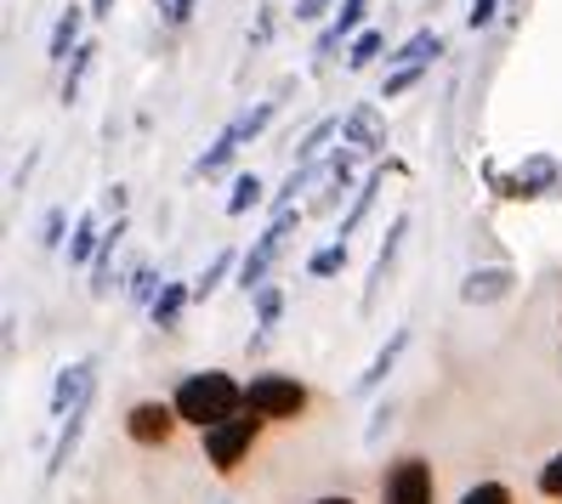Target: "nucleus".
Masks as SVG:
<instances>
[{
  "instance_id": "nucleus-1",
  "label": "nucleus",
  "mask_w": 562,
  "mask_h": 504,
  "mask_svg": "<svg viewBox=\"0 0 562 504\" xmlns=\"http://www.w3.org/2000/svg\"><path fill=\"white\" fill-rule=\"evenodd\" d=\"M171 409H177L182 425H193V431L205 436V431H216V425H227V420L245 414V386L227 375V368H200V375H188V380L177 386Z\"/></svg>"
},
{
  "instance_id": "nucleus-2",
  "label": "nucleus",
  "mask_w": 562,
  "mask_h": 504,
  "mask_svg": "<svg viewBox=\"0 0 562 504\" xmlns=\"http://www.w3.org/2000/svg\"><path fill=\"white\" fill-rule=\"evenodd\" d=\"M245 409L261 425H284V420H302L307 414V386L295 375H250L245 386Z\"/></svg>"
},
{
  "instance_id": "nucleus-3",
  "label": "nucleus",
  "mask_w": 562,
  "mask_h": 504,
  "mask_svg": "<svg viewBox=\"0 0 562 504\" xmlns=\"http://www.w3.org/2000/svg\"><path fill=\"white\" fill-rule=\"evenodd\" d=\"M256 436H261V420L245 409L239 420H227V425H216V431H205V459L222 470V477H234V470L250 459V448H256Z\"/></svg>"
},
{
  "instance_id": "nucleus-4",
  "label": "nucleus",
  "mask_w": 562,
  "mask_h": 504,
  "mask_svg": "<svg viewBox=\"0 0 562 504\" xmlns=\"http://www.w3.org/2000/svg\"><path fill=\"white\" fill-rule=\"evenodd\" d=\"M381 504H438V477L426 459H398L381 482Z\"/></svg>"
},
{
  "instance_id": "nucleus-5",
  "label": "nucleus",
  "mask_w": 562,
  "mask_h": 504,
  "mask_svg": "<svg viewBox=\"0 0 562 504\" xmlns=\"http://www.w3.org/2000/svg\"><path fill=\"white\" fill-rule=\"evenodd\" d=\"M295 221H302V216H295V210H284V216H273V227L268 232H261V239L250 244V255L239 261V289H261V278H268V266L279 261V250H284V239H290V227Z\"/></svg>"
},
{
  "instance_id": "nucleus-6",
  "label": "nucleus",
  "mask_w": 562,
  "mask_h": 504,
  "mask_svg": "<svg viewBox=\"0 0 562 504\" xmlns=\"http://www.w3.org/2000/svg\"><path fill=\"white\" fill-rule=\"evenodd\" d=\"M488 176H494V187H501L506 198H546V193L562 187V164H557L551 153H535V159L522 164V171H512V176L488 171Z\"/></svg>"
},
{
  "instance_id": "nucleus-7",
  "label": "nucleus",
  "mask_w": 562,
  "mask_h": 504,
  "mask_svg": "<svg viewBox=\"0 0 562 504\" xmlns=\"http://www.w3.org/2000/svg\"><path fill=\"white\" fill-rule=\"evenodd\" d=\"M91 386H97V363H91V357H80V363L63 368L57 386H52V420H57V425L75 420L86 402H91Z\"/></svg>"
},
{
  "instance_id": "nucleus-8",
  "label": "nucleus",
  "mask_w": 562,
  "mask_h": 504,
  "mask_svg": "<svg viewBox=\"0 0 562 504\" xmlns=\"http://www.w3.org/2000/svg\"><path fill=\"white\" fill-rule=\"evenodd\" d=\"M177 425H182V420H177L171 402H137V409L125 414V436H131L137 448H165Z\"/></svg>"
},
{
  "instance_id": "nucleus-9",
  "label": "nucleus",
  "mask_w": 562,
  "mask_h": 504,
  "mask_svg": "<svg viewBox=\"0 0 562 504\" xmlns=\"http://www.w3.org/2000/svg\"><path fill=\"white\" fill-rule=\"evenodd\" d=\"M341 142L358 148V153H381V148H386V119H381L370 103L352 108V114L341 119Z\"/></svg>"
},
{
  "instance_id": "nucleus-10",
  "label": "nucleus",
  "mask_w": 562,
  "mask_h": 504,
  "mask_svg": "<svg viewBox=\"0 0 562 504\" xmlns=\"http://www.w3.org/2000/svg\"><path fill=\"white\" fill-rule=\"evenodd\" d=\"M363 18H370V0H341L336 18H329V23H324V35H318V57H329L341 41H358Z\"/></svg>"
},
{
  "instance_id": "nucleus-11",
  "label": "nucleus",
  "mask_w": 562,
  "mask_h": 504,
  "mask_svg": "<svg viewBox=\"0 0 562 504\" xmlns=\"http://www.w3.org/2000/svg\"><path fill=\"white\" fill-rule=\"evenodd\" d=\"M438 51H443V35H438V28H415V35H409L398 51H392L386 62H398V69H432Z\"/></svg>"
},
{
  "instance_id": "nucleus-12",
  "label": "nucleus",
  "mask_w": 562,
  "mask_h": 504,
  "mask_svg": "<svg viewBox=\"0 0 562 504\" xmlns=\"http://www.w3.org/2000/svg\"><path fill=\"white\" fill-rule=\"evenodd\" d=\"M80 23H86L80 7H63V12H57V23H52V46H46L52 62H69V57L80 51Z\"/></svg>"
},
{
  "instance_id": "nucleus-13",
  "label": "nucleus",
  "mask_w": 562,
  "mask_h": 504,
  "mask_svg": "<svg viewBox=\"0 0 562 504\" xmlns=\"http://www.w3.org/2000/svg\"><path fill=\"white\" fill-rule=\"evenodd\" d=\"M404 346H409V329H392V341H386V346L375 352V363H370V368H363L358 391H375V386H381V380L392 375V363H398V352H404Z\"/></svg>"
},
{
  "instance_id": "nucleus-14",
  "label": "nucleus",
  "mask_w": 562,
  "mask_h": 504,
  "mask_svg": "<svg viewBox=\"0 0 562 504\" xmlns=\"http://www.w3.org/2000/svg\"><path fill=\"white\" fill-rule=\"evenodd\" d=\"M234 153H239V130L227 125L222 137H216L200 159H193V176H216V171H227V159H234Z\"/></svg>"
},
{
  "instance_id": "nucleus-15",
  "label": "nucleus",
  "mask_w": 562,
  "mask_h": 504,
  "mask_svg": "<svg viewBox=\"0 0 562 504\" xmlns=\"http://www.w3.org/2000/svg\"><path fill=\"white\" fill-rule=\"evenodd\" d=\"M188 300H193V284H165V289H159V300L148 307V318H154L159 329H171V323L182 318V307H188Z\"/></svg>"
},
{
  "instance_id": "nucleus-16",
  "label": "nucleus",
  "mask_w": 562,
  "mask_h": 504,
  "mask_svg": "<svg viewBox=\"0 0 562 504\" xmlns=\"http://www.w3.org/2000/svg\"><path fill=\"white\" fill-rule=\"evenodd\" d=\"M381 182H386V176L375 171L370 182H363V187L352 193V210L341 216V232H336V239H341V244H347V239H352V232H358V221H363V216H370V205H375V193H381Z\"/></svg>"
},
{
  "instance_id": "nucleus-17",
  "label": "nucleus",
  "mask_w": 562,
  "mask_h": 504,
  "mask_svg": "<svg viewBox=\"0 0 562 504\" xmlns=\"http://www.w3.org/2000/svg\"><path fill=\"white\" fill-rule=\"evenodd\" d=\"M120 239H125V216H114V227L103 232V244H97V261H91V278H97V289H109V266H114Z\"/></svg>"
},
{
  "instance_id": "nucleus-18",
  "label": "nucleus",
  "mask_w": 562,
  "mask_h": 504,
  "mask_svg": "<svg viewBox=\"0 0 562 504\" xmlns=\"http://www.w3.org/2000/svg\"><path fill=\"white\" fill-rule=\"evenodd\" d=\"M227 273H239V255H234V250H222V255H216V261L205 266V273L193 278V300H205V295H216Z\"/></svg>"
},
{
  "instance_id": "nucleus-19",
  "label": "nucleus",
  "mask_w": 562,
  "mask_h": 504,
  "mask_svg": "<svg viewBox=\"0 0 562 504\" xmlns=\"http://www.w3.org/2000/svg\"><path fill=\"white\" fill-rule=\"evenodd\" d=\"M80 431H86V409H80L75 420H63V425H57V448H52V465H46L52 477H57V470L69 465V459H75V443H80Z\"/></svg>"
},
{
  "instance_id": "nucleus-20",
  "label": "nucleus",
  "mask_w": 562,
  "mask_h": 504,
  "mask_svg": "<svg viewBox=\"0 0 562 504\" xmlns=\"http://www.w3.org/2000/svg\"><path fill=\"white\" fill-rule=\"evenodd\" d=\"M97 244H103V232H97V216H80V221H75V239H69V261H75V266L97 261Z\"/></svg>"
},
{
  "instance_id": "nucleus-21",
  "label": "nucleus",
  "mask_w": 562,
  "mask_h": 504,
  "mask_svg": "<svg viewBox=\"0 0 562 504\" xmlns=\"http://www.w3.org/2000/svg\"><path fill=\"white\" fill-rule=\"evenodd\" d=\"M91 62H97V46L86 41V46L69 57V75H63V103H75V96H80V85H86V75H91Z\"/></svg>"
},
{
  "instance_id": "nucleus-22",
  "label": "nucleus",
  "mask_w": 562,
  "mask_h": 504,
  "mask_svg": "<svg viewBox=\"0 0 562 504\" xmlns=\"http://www.w3.org/2000/svg\"><path fill=\"white\" fill-rule=\"evenodd\" d=\"M329 137H341V119H318V125L307 130V137L295 142V164H313V159H318V148H324Z\"/></svg>"
},
{
  "instance_id": "nucleus-23",
  "label": "nucleus",
  "mask_w": 562,
  "mask_h": 504,
  "mask_svg": "<svg viewBox=\"0 0 562 504\" xmlns=\"http://www.w3.org/2000/svg\"><path fill=\"white\" fill-rule=\"evenodd\" d=\"M381 46H386V35H381V28H363V35L347 46V69H370V62L381 57Z\"/></svg>"
},
{
  "instance_id": "nucleus-24",
  "label": "nucleus",
  "mask_w": 562,
  "mask_h": 504,
  "mask_svg": "<svg viewBox=\"0 0 562 504\" xmlns=\"http://www.w3.org/2000/svg\"><path fill=\"white\" fill-rule=\"evenodd\" d=\"M341 266H347V244H341V239H336V244H324V250H313V255H307V273H313V278H336V273H341Z\"/></svg>"
},
{
  "instance_id": "nucleus-25",
  "label": "nucleus",
  "mask_w": 562,
  "mask_h": 504,
  "mask_svg": "<svg viewBox=\"0 0 562 504\" xmlns=\"http://www.w3.org/2000/svg\"><path fill=\"white\" fill-rule=\"evenodd\" d=\"M273 114H279V103H256L250 114H239L234 119V130H239V142H250V137H261V130L273 125Z\"/></svg>"
},
{
  "instance_id": "nucleus-26",
  "label": "nucleus",
  "mask_w": 562,
  "mask_h": 504,
  "mask_svg": "<svg viewBox=\"0 0 562 504\" xmlns=\"http://www.w3.org/2000/svg\"><path fill=\"white\" fill-rule=\"evenodd\" d=\"M279 318H284V289L261 284V289H256V323H261V329H273Z\"/></svg>"
},
{
  "instance_id": "nucleus-27",
  "label": "nucleus",
  "mask_w": 562,
  "mask_h": 504,
  "mask_svg": "<svg viewBox=\"0 0 562 504\" xmlns=\"http://www.w3.org/2000/svg\"><path fill=\"white\" fill-rule=\"evenodd\" d=\"M404 232H409V216H398V221L386 227V244H381V255H375V273H370V284H381V278H386V266H392V255H398V239H404Z\"/></svg>"
},
{
  "instance_id": "nucleus-28",
  "label": "nucleus",
  "mask_w": 562,
  "mask_h": 504,
  "mask_svg": "<svg viewBox=\"0 0 562 504\" xmlns=\"http://www.w3.org/2000/svg\"><path fill=\"white\" fill-rule=\"evenodd\" d=\"M250 205H261V182L245 171V176L234 182V193H227V216H245Z\"/></svg>"
},
{
  "instance_id": "nucleus-29",
  "label": "nucleus",
  "mask_w": 562,
  "mask_h": 504,
  "mask_svg": "<svg viewBox=\"0 0 562 504\" xmlns=\"http://www.w3.org/2000/svg\"><path fill=\"white\" fill-rule=\"evenodd\" d=\"M460 504H517V499H512L506 482H477V488L460 493Z\"/></svg>"
},
{
  "instance_id": "nucleus-30",
  "label": "nucleus",
  "mask_w": 562,
  "mask_h": 504,
  "mask_svg": "<svg viewBox=\"0 0 562 504\" xmlns=\"http://www.w3.org/2000/svg\"><path fill=\"white\" fill-rule=\"evenodd\" d=\"M506 289V273H472L467 278V300H488V295H501Z\"/></svg>"
},
{
  "instance_id": "nucleus-31",
  "label": "nucleus",
  "mask_w": 562,
  "mask_h": 504,
  "mask_svg": "<svg viewBox=\"0 0 562 504\" xmlns=\"http://www.w3.org/2000/svg\"><path fill=\"white\" fill-rule=\"evenodd\" d=\"M540 493L562 504V454H551V459L540 465Z\"/></svg>"
},
{
  "instance_id": "nucleus-32",
  "label": "nucleus",
  "mask_w": 562,
  "mask_h": 504,
  "mask_svg": "<svg viewBox=\"0 0 562 504\" xmlns=\"http://www.w3.org/2000/svg\"><path fill=\"white\" fill-rule=\"evenodd\" d=\"M420 75H426V69H398V75H386V85H381V103H392V96H404L409 85H420Z\"/></svg>"
},
{
  "instance_id": "nucleus-33",
  "label": "nucleus",
  "mask_w": 562,
  "mask_h": 504,
  "mask_svg": "<svg viewBox=\"0 0 562 504\" xmlns=\"http://www.w3.org/2000/svg\"><path fill=\"white\" fill-rule=\"evenodd\" d=\"M154 7H159V18L171 23V28H182V23L193 18V7H200V0H154Z\"/></svg>"
},
{
  "instance_id": "nucleus-34",
  "label": "nucleus",
  "mask_w": 562,
  "mask_h": 504,
  "mask_svg": "<svg viewBox=\"0 0 562 504\" xmlns=\"http://www.w3.org/2000/svg\"><path fill=\"white\" fill-rule=\"evenodd\" d=\"M63 221H69V210H63V205H57V210H46V227H41V244H46V250H57V244H63Z\"/></svg>"
},
{
  "instance_id": "nucleus-35",
  "label": "nucleus",
  "mask_w": 562,
  "mask_h": 504,
  "mask_svg": "<svg viewBox=\"0 0 562 504\" xmlns=\"http://www.w3.org/2000/svg\"><path fill=\"white\" fill-rule=\"evenodd\" d=\"M159 289H165V284H159L154 273H137V284H131V295H137L143 307H154V300H159Z\"/></svg>"
},
{
  "instance_id": "nucleus-36",
  "label": "nucleus",
  "mask_w": 562,
  "mask_h": 504,
  "mask_svg": "<svg viewBox=\"0 0 562 504\" xmlns=\"http://www.w3.org/2000/svg\"><path fill=\"white\" fill-rule=\"evenodd\" d=\"M494 12H501V0H472L467 23H472V28H488V23H494Z\"/></svg>"
},
{
  "instance_id": "nucleus-37",
  "label": "nucleus",
  "mask_w": 562,
  "mask_h": 504,
  "mask_svg": "<svg viewBox=\"0 0 562 504\" xmlns=\"http://www.w3.org/2000/svg\"><path fill=\"white\" fill-rule=\"evenodd\" d=\"M268 35H273V7H261L256 12V28H250V46H268Z\"/></svg>"
},
{
  "instance_id": "nucleus-38",
  "label": "nucleus",
  "mask_w": 562,
  "mask_h": 504,
  "mask_svg": "<svg viewBox=\"0 0 562 504\" xmlns=\"http://www.w3.org/2000/svg\"><path fill=\"white\" fill-rule=\"evenodd\" d=\"M329 12V0H295V23H318Z\"/></svg>"
},
{
  "instance_id": "nucleus-39",
  "label": "nucleus",
  "mask_w": 562,
  "mask_h": 504,
  "mask_svg": "<svg viewBox=\"0 0 562 504\" xmlns=\"http://www.w3.org/2000/svg\"><path fill=\"white\" fill-rule=\"evenodd\" d=\"M114 12V0H91V18H109Z\"/></svg>"
},
{
  "instance_id": "nucleus-40",
  "label": "nucleus",
  "mask_w": 562,
  "mask_h": 504,
  "mask_svg": "<svg viewBox=\"0 0 562 504\" xmlns=\"http://www.w3.org/2000/svg\"><path fill=\"white\" fill-rule=\"evenodd\" d=\"M318 504H358V499H347V493H329V499H318Z\"/></svg>"
},
{
  "instance_id": "nucleus-41",
  "label": "nucleus",
  "mask_w": 562,
  "mask_h": 504,
  "mask_svg": "<svg viewBox=\"0 0 562 504\" xmlns=\"http://www.w3.org/2000/svg\"><path fill=\"white\" fill-rule=\"evenodd\" d=\"M506 7H512V12H522V0H506Z\"/></svg>"
}]
</instances>
